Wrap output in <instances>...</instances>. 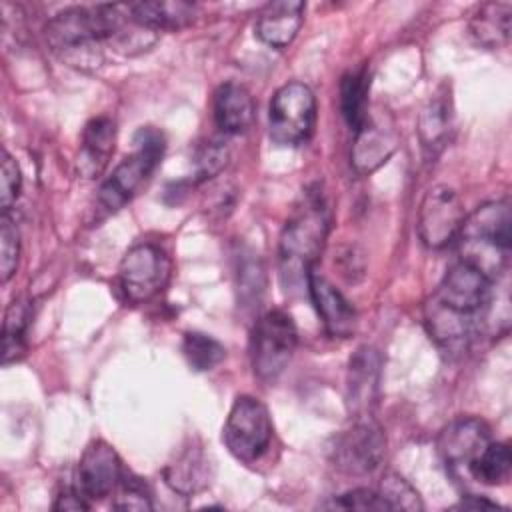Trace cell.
Wrapping results in <instances>:
<instances>
[{
	"instance_id": "obj_16",
	"label": "cell",
	"mask_w": 512,
	"mask_h": 512,
	"mask_svg": "<svg viewBox=\"0 0 512 512\" xmlns=\"http://www.w3.org/2000/svg\"><path fill=\"white\" fill-rule=\"evenodd\" d=\"M304 8V2L298 0L266 4L256 18V36L272 48H286L302 26Z\"/></svg>"
},
{
	"instance_id": "obj_34",
	"label": "cell",
	"mask_w": 512,
	"mask_h": 512,
	"mask_svg": "<svg viewBox=\"0 0 512 512\" xmlns=\"http://www.w3.org/2000/svg\"><path fill=\"white\" fill-rule=\"evenodd\" d=\"M88 508H90V500L80 492L78 486L66 488L64 492L58 494L54 502V510H88Z\"/></svg>"
},
{
	"instance_id": "obj_2",
	"label": "cell",
	"mask_w": 512,
	"mask_h": 512,
	"mask_svg": "<svg viewBox=\"0 0 512 512\" xmlns=\"http://www.w3.org/2000/svg\"><path fill=\"white\" fill-rule=\"evenodd\" d=\"M510 204L508 200H496L482 204L470 216L464 218L460 234L462 258L480 268L490 280L504 272L510 254Z\"/></svg>"
},
{
	"instance_id": "obj_21",
	"label": "cell",
	"mask_w": 512,
	"mask_h": 512,
	"mask_svg": "<svg viewBox=\"0 0 512 512\" xmlns=\"http://www.w3.org/2000/svg\"><path fill=\"white\" fill-rule=\"evenodd\" d=\"M510 2H486L470 18V34L480 46L500 48L510 38Z\"/></svg>"
},
{
	"instance_id": "obj_35",
	"label": "cell",
	"mask_w": 512,
	"mask_h": 512,
	"mask_svg": "<svg viewBox=\"0 0 512 512\" xmlns=\"http://www.w3.org/2000/svg\"><path fill=\"white\" fill-rule=\"evenodd\" d=\"M456 508H472V510H478V508H500L496 502L492 500H486V498H478V496H468V498H462Z\"/></svg>"
},
{
	"instance_id": "obj_14",
	"label": "cell",
	"mask_w": 512,
	"mask_h": 512,
	"mask_svg": "<svg viewBox=\"0 0 512 512\" xmlns=\"http://www.w3.org/2000/svg\"><path fill=\"white\" fill-rule=\"evenodd\" d=\"M306 290L314 302V308L326 328L334 338H350L358 326V314L354 306L336 290L324 276L314 270L308 276Z\"/></svg>"
},
{
	"instance_id": "obj_7",
	"label": "cell",
	"mask_w": 512,
	"mask_h": 512,
	"mask_svg": "<svg viewBox=\"0 0 512 512\" xmlns=\"http://www.w3.org/2000/svg\"><path fill=\"white\" fill-rule=\"evenodd\" d=\"M222 440L236 460L244 464L256 462L272 440L268 408L258 398L238 396L222 428Z\"/></svg>"
},
{
	"instance_id": "obj_3",
	"label": "cell",
	"mask_w": 512,
	"mask_h": 512,
	"mask_svg": "<svg viewBox=\"0 0 512 512\" xmlns=\"http://www.w3.org/2000/svg\"><path fill=\"white\" fill-rule=\"evenodd\" d=\"M136 150L126 156L114 172L106 178L100 188L98 204L108 214L120 210L126 202L132 200L136 190L146 182V178L158 166L164 154V136L156 128H140L134 136Z\"/></svg>"
},
{
	"instance_id": "obj_9",
	"label": "cell",
	"mask_w": 512,
	"mask_h": 512,
	"mask_svg": "<svg viewBox=\"0 0 512 512\" xmlns=\"http://www.w3.org/2000/svg\"><path fill=\"white\" fill-rule=\"evenodd\" d=\"M492 282L480 268L460 260L448 268L430 300L452 314L478 322L492 298Z\"/></svg>"
},
{
	"instance_id": "obj_29",
	"label": "cell",
	"mask_w": 512,
	"mask_h": 512,
	"mask_svg": "<svg viewBox=\"0 0 512 512\" xmlns=\"http://www.w3.org/2000/svg\"><path fill=\"white\" fill-rule=\"evenodd\" d=\"M20 258V234L14 224V220L8 216V212L0 218V278L2 282H8L16 268Z\"/></svg>"
},
{
	"instance_id": "obj_33",
	"label": "cell",
	"mask_w": 512,
	"mask_h": 512,
	"mask_svg": "<svg viewBox=\"0 0 512 512\" xmlns=\"http://www.w3.org/2000/svg\"><path fill=\"white\" fill-rule=\"evenodd\" d=\"M0 200H2V210L8 212L12 204L16 202L22 186V174L16 164V160L4 150L2 152V166H0Z\"/></svg>"
},
{
	"instance_id": "obj_28",
	"label": "cell",
	"mask_w": 512,
	"mask_h": 512,
	"mask_svg": "<svg viewBox=\"0 0 512 512\" xmlns=\"http://www.w3.org/2000/svg\"><path fill=\"white\" fill-rule=\"evenodd\" d=\"M378 494L382 496V500L386 502L388 510H422V500L418 496V492L414 490V486L404 480L400 474H386L380 482V490Z\"/></svg>"
},
{
	"instance_id": "obj_6",
	"label": "cell",
	"mask_w": 512,
	"mask_h": 512,
	"mask_svg": "<svg viewBox=\"0 0 512 512\" xmlns=\"http://www.w3.org/2000/svg\"><path fill=\"white\" fill-rule=\"evenodd\" d=\"M316 126V98L302 82H288L280 86L268 110V132L276 144L298 146L304 144Z\"/></svg>"
},
{
	"instance_id": "obj_13",
	"label": "cell",
	"mask_w": 512,
	"mask_h": 512,
	"mask_svg": "<svg viewBox=\"0 0 512 512\" xmlns=\"http://www.w3.org/2000/svg\"><path fill=\"white\" fill-rule=\"evenodd\" d=\"M490 442V430L486 422L472 416L452 420L438 436V454L448 468H462L486 448Z\"/></svg>"
},
{
	"instance_id": "obj_11",
	"label": "cell",
	"mask_w": 512,
	"mask_h": 512,
	"mask_svg": "<svg viewBox=\"0 0 512 512\" xmlns=\"http://www.w3.org/2000/svg\"><path fill=\"white\" fill-rule=\"evenodd\" d=\"M386 450V438L374 418H354L352 426L336 436L332 460L338 470L346 474L374 472Z\"/></svg>"
},
{
	"instance_id": "obj_32",
	"label": "cell",
	"mask_w": 512,
	"mask_h": 512,
	"mask_svg": "<svg viewBox=\"0 0 512 512\" xmlns=\"http://www.w3.org/2000/svg\"><path fill=\"white\" fill-rule=\"evenodd\" d=\"M324 508H338V510H388L382 496L368 488H354L350 492L340 494L332 502L324 504Z\"/></svg>"
},
{
	"instance_id": "obj_8",
	"label": "cell",
	"mask_w": 512,
	"mask_h": 512,
	"mask_svg": "<svg viewBox=\"0 0 512 512\" xmlns=\"http://www.w3.org/2000/svg\"><path fill=\"white\" fill-rule=\"evenodd\" d=\"M172 264L166 252L150 242L132 246L118 268L120 290L132 304H142L162 292L170 280Z\"/></svg>"
},
{
	"instance_id": "obj_15",
	"label": "cell",
	"mask_w": 512,
	"mask_h": 512,
	"mask_svg": "<svg viewBox=\"0 0 512 512\" xmlns=\"http://www.w3.org/2000/svg\"><path fill=\"white\" fill-rule=\"evenodd\" d=\"M380 356L374 348L362 346L354 352L348 364V394L346 402L354 418H372V408L378 398Z\"/></svg>"
},
{
	"instance_id": "obj_23",
	"label": "cell",
	"mask_w": 512,
	"mask_h": 512,
	"mask_svg": "<svg viewBox=\"0 0 512 512\" xmlns=\"http://www.w3.org/2000/svg\"><path fill=\"white\" fill-rule=\"evenodd\" d=\"M166 482L180 494H190L206 486L208 482V460L202 448L188 446L176 462L166 468Z\"/></svg>"
},
{
	"instance_id": "obj_30",
	"label": "cell",
	"mask_w": 512,
	"mask_h": 512,
	"mask_svg": "<svg viewBox=\"0 0 512 512\" xmlns=\"http://www.w3.org/2000/svg\"><path fill=\"white\" fill-rule=\"evenodd\" d=\"M116 490H118V494H116V500L112 502V506L116 510H152L150 492H148L144 480L134 476L132 472L124 470L122 480Z\"/></svg>"
},
{
	"instance_id": "obj_1",
	"label": "cell",
	"mask_w": 512,
	"mask_h": 512,
	"mask_svg": "<svg viewBox=\"0 0 512 512\" xmlns=\"http://www.w3.org/2000/svg\"><path fill=\"white\" fill-rule=\"evenodd\" d=\"M330 228V210L318 188L306 190L302 202L288 218L278 246L280 280L286 292L306 286L318 262Z\"/></svg>"
},
{
	"instance_id": "obj_4",
	"label": "cell",
	"mask_w": 512,
	"mask_h": 512,
	"mask_svg": "<svg viewBox=\"0 0 512 512\" xmlns=\"http://www.w3.org/2000/svg\"><path fill=\"white\" fill-rule=\"evenodd\" d=\"M44 36L52 52L66 64L90 68L102 62V40L96 32L90 8L72 6L48 20Z\"/></svg>"
},
{
	"instance_id": "obj_31",
	"label": "cell",
	"mask_w": 512,
	"mask_h": 512,
	"mask_svg": "<svg viewBox=\"0 0 512 512\" xmlns=\"http://www.w3.org/2000/svg\"><path fill=\"white\" fill-rule=\"evenodd\" d=\"M228 160V152L220 142H208L196 152L194 160V182L208 180L216 176Z\"/></svg>"
},
{
	"instance_id": "obj_18",
	"label": "cell",
	"mask_w": 512,
	"mask_h": 512,
	"mask_svg": "<svg viewBox=\"0 0 512 512\" xmlns=\"http://www.w3.org/2000/svg\"><path fill=\"white\" fill-rule=\"evenodd\" d=\"M116 124L108 116L92 118L82 132L78 170L84 178L98 176L114 152Z\"/></svg>"
},
{
	"instance_id": "obj_22",
	"label": "cell",
	"mask_w": 512,
	"mask_h": 512,
	"mask_svg": "<svg viewBox=\"0 0 512 512\" xmlns=\"http://www.w3.org/2000/svg\"><path fill=\"white\" fill-rule=\"evenodd\" d=\"M368 92H370V74L366 66L344 74L340 82V110L346 124L354 132H358L370 118Z\"/></svg>"
},
{
	"instance_id": "obj_12",
	"label": "cell",
	"mask_w": 512,
	"mask_h": 512,
	"mask_svg": "<svg viewBox=\"0 0 512 512\" xmlns=\"http://www.w3.org/2000/svg\"><path fill=\"white\" fill-rule=\"evenodd\" d=\"M124 474L118 452L104 440H92L78 462V488L88 500H102L110 496Z\"/></svg>"
},
{
	"instance_id": "obj_17",
	"label": "cell",
	"mask_w": 512,
	"mask_h": 512,
	"mask_svg": "<svg viewBox=\"0 0 512 512\" xmlns=\"http://www.w3.org/2000/svg\"><path fill=\"white\" fill-rule=\"evenodd\" d=\"M214 120L224 134H244L254 120V100L236 82L222 84L214 94Z\"/></svg>"
},
{
	"instance_id": "obj_20",
	"label": "cell",
	"mask_w": 512,
	"mask_h": 512,
	"mask_svg": "<svg viewBox=\"0 0 512 512\" xmlns=\"http://www.w3.org/2000/svg\"><path fill=\"white\" fill-rule=\"evenodd\" d=\"M130 14L136 24L146 30H180L194 20L196 6L190 2H138L130 4Z\"/></svg>"
},
{
	"instance_id": "obj_5",
	"label": "cell",
	"mask_w": 512,
	"mask_h": 512,
	"mask_svg": "<svg viewBox=\"0 0 512 512\" xmlns=\"http://www.w3.org/2000/svg\"><path fill=\"white\" fill-rule=\"evenodd\" d=\"M298 344L292 316L280 308L262 314L252 332V368L260 380H276L288 366Z\"/></svg>"
},
{
	"instance_id": "obj_25",
	"label": "cell",
	"mask_w": 512,
	"mask_h": 512,
	"mask_svg": "<svg viewBox=\"0 0 512 512\" xmlns=\"http://www.w3.org/2000/svg\"><path fill=\"white\" fill-rule=\"evenodd\" d=\"M512 470V454L504 442H488L486 448L468 464V472L486 486L508 482Z\"/></svg>"
},
{
	"instance_id": "obj_26",
	"label": "cell",
	"mask_w": 512,
	"mask_h": 512,
	"mask_svg": "<svg viewBox=\"0 0 512 512\" xmlns=\"http://www.w3.org/2000/svg\"><path fill=\"white\" fill-rule=\"evenodd\" d=\"M32 320L30 302L24 298L14 300L4 316L2 340H4V364L16 360L26 350V332Z\"/></svg>"
},
{
	"instance_id": "obj_10",
	"label": "cell",
	"mask_w": 512,
	"mask_h": 512,
	"mask_svg": "<svg viewBox=\"0 0 512 512\" xmlns=\"http://www.w3.org/2000/svg\"><path fill=\"white\" fill-rule=\"evenodd\" d=\"M464 218L460 196L446 184L432 186L420 202L418 236L428 248H444L458 238Z\"/></svg>"
},
{
	"instance_id": "obj_24",
	"label": "cell",
	"mask_w": 512,
	"mask_h": 512,
	"mask_svg": "<svg viewBox=\"0 0 512 512\" xmlns=\"http://www.w3.org/2000/svg\"><path fill=\"white\" fill-rule=\"evenodd\" d=\"M452 124V112H450V100L444 94H436L430 98V102L422 108L420 118H418V134L424 150L428 152H438L450 132Z\"/></svg>"
},
{
	"instance_id": "obj_19",
	"label": "cell",
	"mask_w": 512,
	"mask_h": 512,
	"mask_svg": "<svg viewBox=\"0 0 512 512\" xmlns=\"http://www.w3.org/2000/svg\"><path fill=\"white\" fill-rule=\"evenodd\" d=\"M396 148V136L390 128L368 118V122L356 132L352 148V164L360 174L376 170Z\"/></svg>"
},
{
	"instance_id": "obj_27",
	"label": "cell",
	"mask_w": 512,
	"mask_h": 512,
	"mask_svg": "<svg viewBox=\"0 0 512 512\" xmlns=\"http://www.w3.org/2000/svg\"><path fill=\"white\" fill-rule=\"evenodd\" d=\"M182 354L194 370L208 372L226 358V348L208 334L186 332L182 340Z\"/></svg>"
}]
</instances>
